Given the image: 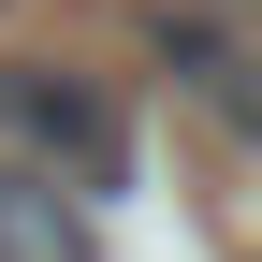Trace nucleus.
I'll use <instances>...</instances> for the list:
<instances>
[{"instance_id":"nucleus-1","label":"nucleus","mask_w":262,"mask_h":262,"mask_svg":"<svg viewBox=\"0 0 262 262\" xmlns=\"http://www.w3.org/2000/svg\"><path fill=\"white\" fill-rule=\"evenodd\" d=\"M0 131H15L58 189H117V175H131V117H117V88L44 73V58H0Z\"/></svg>"},{"instance_id":"nucleus-2","label":"nucleus","mask_w":262,"mask_h":262,"mask_svg":"<svg viewBox=\"0 0 262 262\" xmlns=\"http://www.w3.org/2000/svg\"><path fill=\"white\" fill-rule=\"evenodd\" d=\"M0 262H102L88 204L44 175V160H0Z\"/></svg>"},{"instance_id":"nucleus-3","label":"nucleus","mask_w":262,"mask_h":262,"mask_svg":"<svg viewBox=\"0 0 262 262\" xmlns=\"http://www.w3.org/2000/svg\"><path fill=\"white\" fill-rule=\"evenodd\" d=\"M160 58H175L189 102H219L233 131H262V58H248V44H219V29H160Z\"/></svg>"}]
</instances>
